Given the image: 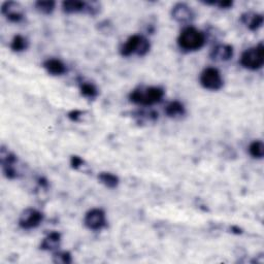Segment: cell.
I'll use <instances>...</instances> for the list:
<instances>
[{
  "label": "cell",
  "mask_w": 264,
  "mask_h": 264,
  "mask_svg": "<svg viewBox=\"0 0 264 264\" xmlns=\"http://www.w3.org/2000/svg\"><path fill=\"white\" fill-rule=\"evenodd\" d=\"M164 97V90L160 87L138 88L129 94L130 102L144 106L159 104Z\"/></svg>",
  "instance_id": "cell-1"
},
{
  "label": "cell",
  "mask_w": 264,
  "mask_h": 264,
  "mask_svg": "<svg viewBox=\"0 0 264 264\" xmlns=\"http://www.w3.org/2000/svg\"><path fill=\"white\" fill-rule=\"evenodd\" d=\"M206 44V35L194 27L185 28L178 39V45L184 51L193 52L198 51Z\"/></svg>",
  "instance_id": "cell-2"
},
{
  "label": "cell",
  "mask_w": 264,
  "mask_h": 264,
  "mask_svg": "<svg viewBox=\"0 0 264 264\" xmlns=\"http://www.w3.org/2000/svg\"><path fill=\"white\" fill-rule=\"evenodd\" d=\"M150 49L151 44L145 36L134 34L121 47L120 53L123 57H129L134 54L142 57L149 53Z\"/></svg>",
  "instance_id": "cell-3"
},
{
  "label": "cell",
  "mask_w": 264,
  "mask_h": 264,
  "mask_svg": "<svg viewBox=\"0 0 264 264\" xmlns=\"http://www.w3.org/2000/svg\"><path fill=\"white\" fill-rule=\"evenodd\" d=\"M241 64L243 67L250 70L260 69L264 64L263 44L260 43L256 47L246 50L241 57Z\"/></svg>",
  "instance_id": "cell-4"
},
{
  "label": "cell",
  "mask_w": 264,
  "mask_h": 264,
  "mask_svg": "<svg viewBox=\"0 0 264 264\" xmlns=\"http://www.w3.org/2000/svg\"><path fill=\"white\" fill-rule=\"evenodd\" d=\"M199 81L205 89L211 91H218L224 85L220 71L213 67H208L201 72Z\"/></svg>",
  "instance_id": "cell-5"
},
{
  "label": "cell",
  "mask_w": 264,
  "mask_h": 264,
  "mask_svg": "<svg viewBox=\"0 0 264 264\" xmlns=\"http://www.w3.org/2000/svg\"><path fill=\"white\" fill-rule=\"evenodd\" d=\"M44 221V213L35 209H26L23 211L19 218V225L23 229H33L39 227Z\"/></svg>",
  "instance_id": "cell-6"
},
{
  "label": "cell",
  "mask_w": 264,
  "mask_h": 264,
  "mask_svg": "<svg viewBox=\"0 0 264 264\" xmlns=\"http://www.w3.org/2000/svg\"><path fill=\"white\" fill-rule=\"evenodd\" d=\"M84 223L88 229L94 231L102 230L106 226V212L100 209H93L86 213Z\"/></svg>",
  "instance_id": "cell-7"
},
{
  "label": "cell",
  "mask_w": 264,
  "mask_h": 264,
  "mask_svg": "<svg viewBox=\"0 0 264 264\" xmlns=\"http://www.w3.org/2000/svg\"><path fill=\"white\" fill-rule=\"evenodd\" d=\"M2 15L10 22L19 23L25 17L24 7L21 3L16 1H5L1 5Z\"/></svg>",
  "instance_id": "cell-8"
},
{
  "label": "cell",
  "mask_w": 264,
  "mask_h": 264,
  "mask_svg": "<svg viewBox=\"0 0 264 264\" xmlns=\"http://www.w3.org/2000/svg\"><path fill=\"white\" fill-rule=\"evenodd\" d=\"M173 20L181 24H189L194 20V12L186 3H177L171 9Z\"/></svg>",
  "instance_id": "cell-9"
},
{
  "label": "cell",
  "mask_w": 264,
  "mask_h": 264,
  "mask_svg": "<svg viewBox=\"0 0 264 264\" xmlns=\"http://www.w3.org/2000/svg\"><path fill=\"white\" fill-rule=\"evenodd\" d=\"M233 57V48L230 45H219L211 52V58L218 62L228 61Z\"/></svg>",
  "instance_id": "cell-10"
},
{
  "label": "cell",
  "mask_w": 264,
  "mask_h": 264,
  "mask_svg": "<svg viewBox=\"0 0 264 264\" xmlns=\"http://www.w3.org/2000/svg\"><path fill=\"white\" fill-rule=\"evenodd\" d=\"M241 21L244 25H246L247 28L251 31H256L262 27L263 25V16L256 12H245L242 15Z\"/></svg>",
  "instance_id": "cell-11"
},
{
  "label": "cell",
  "mask_w": 264,
  "mask_h": 264,
  "mask_svg": "<svg viewBox=\"0 0 264 264\" xmlns=\"http://www.w3.org/2000/svg\"><path fill=\"white\" fill-rule=\"evenodd\" d=\"M44 68L52 75H62L66 72L65 64L59 59H48L44 62Z\"/></svg>",
  "instance_id": "cell-12"
},
{
  "label": "cell",
  "mask_w": 264,
  "mask_h": 264,
  "mask_svg": "<svg viewBox=\"0 0 264 264\" xmlns=\"http://www.w3.org/2000/svg\"><path fill=\"white\" fill-rule=\"evenodd\" d=\"M61 243V234L59 232L53 231L49 233L42 242L41 249L45 251H53L59 248Z\"/></svg>",
  "instance_id": "cell-13"
},
{
  "label": "cell",
  "mask_w": 264,
  "mask_h": 264,
  "mask_svg": "<svg viewBox=\"0 0 264 264\" xmlns=\"http://www.w3.org/2000/svg\"><path fill=\"white\" fill-rule=\"evenodd\" d=\"M62 9L66 14H77V12L87 11V3L79 0H68L62 2Z\"/></svg>",
  "instance_id": "cell-14"
},
{
  "label": "cell",
  "mask_w": 264,
  "mask_h": 264,
  "mask_svg": "<svg viewBox=\"0 0 264 264\" xmlns=\"http://www.w3.org/2000/svg\"><path fill=\"white\" fill-rule=\"evenodd\" d=\"M165 114L169 118H180L186 114V108L180 102H172L165 107Z\"/></svg>",
  "instance_id": "cell-15"
},
{
  "label": "cell",
  "mask_w": 264,
  "mask_h": 264,
  "mask_svg": "<svg viewBox=\"0 0 264 264\" xmlns=\"http://www.w3.org/2000/svg\"><path fill=\"white\" fill-rule=\"evenodd\" d=\"M98 180L106 188H109V189H115L120 183V180L117 175L110 172H100L98 174Z\"/></svg>",
  "instance_id": "cell-16"
},
{
  "label": "cell",
  "mask_w": 264,
  "mask_h": 264,
  "mask_svg": "<svg viewBox=\"0 0 264 264\" xmlns=\"http://www.w3.org/2000/svg\"><path fill=\"white\" fill-rule=\"evenodd\" d=\"M28 46L29 43L27 39L22 35H16L10 43V49L14 52H23L28 48Z\"/></svg>",
  "instance_id": "cell-17"
},
{
  "label": "cell",
  "mask_w": 264,
  "mask_h": 264,
  "mask_svg": "<svg viewBox=\"0 0 264 264\" xmlns=\"http://www.w3.org/2000/svg\"><path fill=\"white\" fill-rule=\"evenodd\" d=\"M80 90H81V93H82V95L84 97L89 98V99L96 98L97 95H98V89L95 87V85H93L91 83H83V84H81Z\"/></svg>",
  "instance_id": "cell-18"
},
{
  "label": "cell",
  "mask_w": 264,
  "mask_h": 264,
  "mask_svg": "<svg viewBox=\"0 0 264 264\" xmlns=\"http://www.w3.org/2000/svg\"><path fill=\"white\" fill-rule=\"evenodd\" d=\"M249 153L253 158L262 159L264 156V145L261 141H255L249 146Z\"/></svg>",
  "instance_id": "cell-19"
},
{
  "label": "cell",
  "mask_w": 264,
  "mask_h": 264,
  "mask_svg": "<svg viewBox=\"0 0 264 264\" xmlns=\"http://www.w3.org/2000/svg\"><path fill=\"white\" fill-rule=\"evenodd\" d=\"M56 6V2L52 1V0H48V1H36L35 2V8L39 10L41 14L44 15H50L54 11Z\"/></svg>",
  "instance_id": "cell-20"
},
{
  "label": "cell",
  "mask_w": 264,
  "mask_h": 264,
  "mask_svg": "<svg viewBox=\"0 0 264 264\" xmlns=\"http://www.w3.org/2000/svg\"><path fill=\"white\" fill-rule=\"evenodd\" d=\"M71 255L68 252H58L54 255V262L56 263H64L68 264L71 263Z\"/></svg>",
  "instance_id": "cell-21"
},
{
  "label": "cell",
  "mask_w": 264,
  "mask_h": 264,
  "mask_svg": "<svg viewBox=\"0 0 264 264\" xmlns=\"http://www.w3.org/2000/svg\"><path fill=\"white\" fill-rule=\"evenodd\" d=\"M84 160L79 156H71L70 158V165L74 169H79L84 165Z\"/></svg>",
  "instance_id": "cell-22"
},
{
  "label": "cell",
  "mask_w": 264,
  "mask_h": 264,
  "mask_svg": "<svg viewBox=\"0 0 264 264\" xmlns=\"http://www.w3.org/2000/svg\"><path fill=\"white\" fill-rule=\"evenodd\" d=\"M83 114L84 112L82 110H78V109H75V110H72L70 111L69 114H68V118L73 121V122H79L81 120V118L83 117Z\"/></svg>",
  "instance_id": "cell-23"
}]
</instances>
